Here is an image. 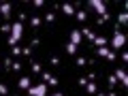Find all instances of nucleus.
Segmentation results:
<instances>
[{"mask_svg": "<svg viewBox=\"0 0 128 96\" xmlns=\"http://www.w3.org/2000/svg\"><path fill=\"white\" fill-rule=\"evenodd\" d=\"M22 36H24V24L22 22H15L13 26H11V36H9V45L11 47H15L17 45V41H22Z\"/></svg>", "mask_w": 128, "mask_h": 96, "instance_id": "nucleus-1", "label": "nucleus"}, {"mask_svg": "<svg viewBox=\"0 0 128 96\" xmlns=\"http://www.w3.org/2000/svg\"><path fill=\"white\" fill-rule=\"evenodd\" d=\"M111 51H115V49H122L124 45H126V34L124 32H120V30H115V34H113V38H111Z\"/></svg>", "mask_w": 128, "mask_h": 96, "instance_id": "nucleus-2", "label": "nucleus"}, {"mask_svg": "<svg viewBox=\"0 0 128 96\" xmlns=\"http://www.w3.org/2000/svg\"><path fill=\"white\" fill-rule=\"evenodd\" d=\"M26 92H28V96H47V86H45V83H38V86H30Z\"/></svg>", "mask_w": 128, "mask_h": 96, "instance_id": "nucleus-3", "label": "nucleus"}, {"mask_svg": "<svg viewBox=\"0 0 128 96\" xmlns=\"http://www.w3.org/2000/svg\"><path fill=\"white\" fill-rule=\"evenodd\" d=\"M90 6H92V9H94L98 15H100V17L107 13V4L102 2V0H90Z\"/></svg>", "mask_w": 128, "mask_h": 96, "instance_id": "nucleus-4", "label": "nucleus"}, {"mask_svg": "<svg viewBox=\"0 0 128 96\" xmlns=\"http://www.w3.org/2000/svg\"><path fill=\"white\" fill-rule=\"evenodd\" d=\"M96 54L100 56V58H107V60H111V62L115 60V51H111L109 47H98V51H96Z\"/></svg>", "mask_w": 128, "mask_h": 96, "instance_id": "nucleus-5", "label": "nucleus"}, {"mask_svg": "<svg viewBox=\"0 0 128 96\" xmlns=\"http://www.w3.org/2000/svg\"><path fill=\"white\" fill-rule=\"evenodd\" d=\"M43 75V83L45 86H58V77L56 75H51V73H41Z\"/></svg>", "mask_w": 128, "mask_h": 96, "instance_id": "nucleus-6", "label": "nucleus"}, {"mask_svg": "<svg viewBox=\"0 0 128 96\" xmlns=\"http://www.w3.org/2000/svg\"><path fill=\"white\" fill-rule=\"evenodd\" d=\"M81 36H83L81 30H73V32H70V43L79 47V43H81Z\"/></svg>", "mask_w": 128, "mask_h": 96, "instance_id": "nucleus-7", "label": "nucleus"}, {"mask_svg": "<svg viewBox=\"0 0 128 96\" xmlns=\"http://www.w3.org/2000/svg\"><path fill=\"white\" fill-rule=\"evenodd\" d=\"M115 79H120V81H122V86H128V75L124 73L122 68H118V70H115Z\"/></svg>", "mask_w": 128, "mask_h": 96, "instance_id": "nucleus-8", "label": "nucleus"}, {"mask_svg": "<svg viewBox=\"0 0 128 96\" xmlns=\"http://www.w3.org/2000/svg\"><path fill=\"white\" fill-rule=\"evenodd\" d=\"M17 86L22 88V90H28V88L32 86V81H30V77H19V81H17Z\"/></svg>", "mask_w": 128, "mask_h": 96, "instance_id": "nucleus-9", "label": "nucleus"}, {"mask_svg": "<svg viewBox=\"0 0 128 96\" xmlns=\"http://www.w3.org/2000/svg\"><path fill=\"white\" fill-rule=\"evenodd\" d=\"M0 15H2V17H9L11 15V4L9 2H2V4H0Z\"/></svg>", "mask_w": 128, "mask_h": 96, "instance_id": "nucleus-10", "label": "nucleus"}, {"mask_svg": "<svg viewBox=\"0 0 128 96\" xmlns=\"http://www.w3.org/2000/svg\"><path fill=\"white\" fill-rule=\"evenodd\" d=\"M60 9H62L64 15H75V6H73V4H62Z\"/></svg>", "mask_w": 128, "mask_h": 96, "instance_id": "nucleus-11", "label": "nucleus"}, {"mask_svg": "<svg viewBox=\"0 0 128 96\" xmlns=\"http://www.w3.org/2000/svg\"><path fill=\"white\" fill-rule=\"evenodd\" d=\"M120 24H122V26L128 24V13H126V11H122V13L118 15V26H120Z\"/></svg>", "mask_w": 128, "mask_h": 96, "instance_id": "nucleus-12", "label": "nucleus"}, {"mask_svg": "<svg viewBox=\"0 0 128 96\" xmlns=\"http://www.w3.org/2000/svg\"><path fill=\"white\" fill-rule=\"evenodd\" d=\"M81 34H86V36H88V38H90V41H92V43H94V38H96V34H94V32H92V30H90V28H81Z\"/></svg>", "mask_w": 128, "mask_h": 96, "instance_id": "nucleus-13", "label": "nucleus"}, {"mask_svg": "<svg viewBox=\"0 0 128 96\" xmlns=\"http://www.w3.org/2000/svg\"><path fill=\"white\" fill-rule=\"evenodd\" d=\"M30 24H32V28H38V26L43 24V19L38 17V15H32V17H30Z\"/></svg>", "mask_w": 128, "mask_h": 96, "instance_id": "nucleus-14", "label": "nucleus"}, {"mask_svg": "<svg viewBox=\"0 0 128 96\" xmlns=\"http://www.w3.org/2000/svg\"><path fill=\"white\" fill-rule=\"evenodd\" d=\"M107 43H109V41H107L105 36H96L94 38V45H98V47H107Z\"/></svg>", "mask_w": 128, "mask_h": 96, "instance_id": "nucleus-15", "label": "nucleus"}, {"mask_svg": "<svg viewBox=\"0 0 128 96\" xmlns=\"http://www.w3.org/2000/svg\"><path fill=\"white\" fill-rule=\"evenodd\" d=\"M66 54H68V56H75V54H77V45H73V43H66Z\"/></svg>", "mask_w": 128, "mask_h": 96, "instance_id": "nucleus-16", "label": "nucleus"}, {"mask_svg": "<svg viewBox=\"0 0 128 96\" xmlns=\"http://www.w3.org/2000/svg\"><path fill=\"white\" fill-rule=\"evenodd\" d=\"M75 15H77L79 22H86V19H88V13H86V11H75Z\"/></svg>", "mask_w": 128, "mask_h": 96, "instance_id": "nucleus-17", "label": "nucleus"}, {"mask_svg": "<svg viewBox=\"0 0 128 96\" xmlns=\"http://www.w3.org/2000/svg\"><path fill=\"white\" fill-rule=\"evenodd\" d=\"M86 90L90 92V94H96V83H94V81H88V86H86Z\"/></svg>", "mask_w": 128, "mask_h": 96, "instance_id": "nucleus-18", "label": "nucleus"}, {"mask_svg": "<svg viewBox=\"0 0 128 96\" xmlns=\"http://www.w3.org/2000/svg\"><path fill=\"white\" fill-rule=\"evenodd\" d=\"M30 68H32V73H43V70H41V64H38V62H32Z\"/></svg>", "mask_w": 128, "mask_h": 96, "instance_id": "nucleus-19", "label": "nucleus"}, {"mask_svg": "<svg viewBox=\"0 0 128 96\" xmlns=\"http://www.w3.org/2000/svg\"><path fill=\"white\" fill-rule=\"evenodd\" d=\"M0 32H11V24H2V26H0Z\"/></svg>", "mask_w": 128, "mask_h": 96, "instance_id": "nucleus-20", "label": "nucleus"}, {"mask_svg": "<svg viewBox=\"0 0 128 96\" xmlns=\"http://www.w3.org/2000/svg\"><path fill=\"white\" fill-rule=\"evenodd\" d=\"M45 22L54 24V22H56V15H54V13H47V15H45Z\"/></svg>", "mask_w": 128, "mask_h": 96, "instance_id": "nucleus-21", "label": "nucleus"}, {"mask_svg": "<svg viewBox=\"0 0 128 96\" xmlns=\"http://www.w3.org/2000/svg\"><path fill=\"white\" fill-rule=\"evenodd\" d=\"M0 94H2V96H6V94H9V88H6L4 83H0Z\"/></svg>", "mask_w": 128, "mask_h": 96, "instance_id": "nucleus-22", "label": "nucleus"}, {"mask_svg": "<svg viewBox=\"0 0 128 96\" xmlns=\"http://www.w3.org/2000/svg\"><path fill=\"white\" fill-rule=\"evenodd\" d=\"M107 81H109V86H111V88H113V86H115V83H118V79H115V75H111V77H109V79H107Z\"/></svg>", "mask_w": 128, "mask_h": 96, "instance_id": "nucleus-23", "label": "nucleus"}, {"mask_svg": "<svg viewBox=\"0 0 128 96\" xmlns=\"http://www.w3.org/2000/svg\"><path fill=\"white\" fill-rule=\"evenodd\" d=\"M75 64H77V66H86V58H77V62H75Z\"/></svg>", "mask_w": 128, "mask_h": 96, "instance_id": "nucleus-24", "label": "nucleus"}, {"mask_svg": "<svg viewBox=\"0 0 128 96\" xmlns=\"http://www.w3.org/2000/svg\"><path fill=\"white\" fill-rule=\"evenodd\" d=\"M77 83H79V86H88V77H79Z\"/></svg>", "mask_w": 128, "mask_h": 96, "instance_id": "nucleus-25", "label": "nucleus"}, {"mask_svg": "<svg viewBox=\"0 0 128 96\" xmlns=\"http://www.w3.org/2000/svg\"><path fill=\"white\" fill-rule=\"evenodd\" d=\"M11 51H13V56H19V54H22V49H19L17 45H15V47H11Z\"/></svg>", "mask_w": 128, "mask_h": 96, "instance_id": "nucleus-26", "label": "nucleus"}, {"mask_svg": "<svg viewBox=\"0 0 128 96\" xmlns=\"http://www.w3.org/2000/svg\"><path fill=\"white\" fill-rule=\"evenodd\" d=\"M11 68H13V70H22V64H19V62H13V66H11Z\"/></svg>", "mask_w": 128, "mask_h": 96, "instance_id": "nucleus-27", "label": "nucleus"}, {"mask_svg": "<svg viewBox=\"0 0 128 96\" xmlns=\"http://www.w3.org/2000/svg\"><path fill=\"white\" fill-rule=\"evenodd\" d=\"M49 64H51V66H58L60 60H58V58H51V60H49Z\"/></svg>", "mask_w": 128, "mask_h": 96, "instance_id": "nucleus-28", "label": "nucleus"}, {"mask_svg": "<svg viewBox=\"0 0 128 96\" xmlns=\"http://www.w3.org/2000/svg\"><path fill=\"white\" fill-rule=\"evenodd\" d=\"M43 4H45V2H43V0H34V6H36V9H41Z\"/></svg>", "mask_w": 128, "mask_h": 96, "instance_id": "nucleus-29", "label": "nucleus"}, {"mask_svg": "<svg viewBox=\"0 0 128 96\" xmlns=\"http://www.w3.org/2000/svg\"><path fill=\"white\" fill-rule=\"evenodd\" d=\"M51 96H64V94H62V92H56V94H51Z\"/></svg>", "mask_w": 128, "mask_h": 96, "instance_id": "nucleus-30", "label": "nucleus"}, {"mask_svg": "<svg viewBox=\"0 0 128 96\" xmlns=\"http://www.w3.org/2000/svg\"><path fill=\"white\" fill-rule=\"evenodd\" d=\"M107 96H118V94H115V92H109V94H107Z\"/></svg>", "mask_w": 128, "mask_h": 96, "instance_id": "nucleus-31", "label": "nucleus"}, {"mask_svg": "<svg viewBox=\"0 0 128 96\" xmlns=\"http://www.w3.org/2000/svg\"><path fill=\"white\" fill-rule=\"evenodd\" d=\"M96 96H107V94H102V92H100V94H96Z\"/></svg>", "mask_w": 128, "mask_h": 96, "instance_id": "nucleus-32", "label": "nucleus"}]
</instances>
